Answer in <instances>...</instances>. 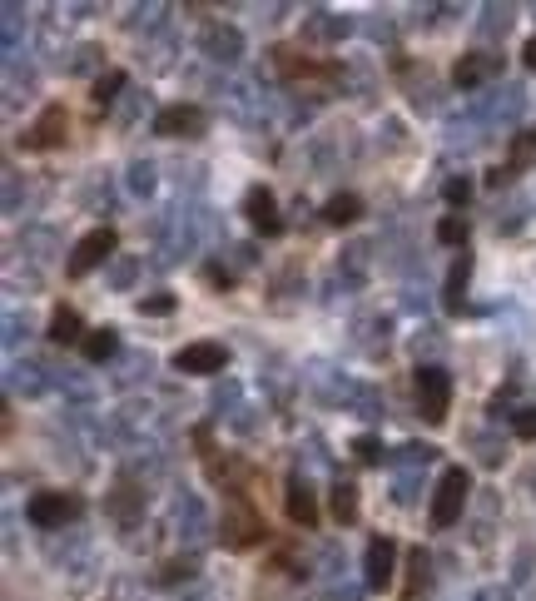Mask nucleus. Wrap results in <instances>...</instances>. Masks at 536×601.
<instances>
[{"mask_svg":"<svg viewBox=\"0 0 536 601\" xmlns=\"http://www.w3.org/2000/svg\"><path fill=\"white\" fill-rule=\"evenodd\" d=\"M219 537H224L229 552H249V547H259L268 537L264 512L254 507V497L244 487H224V532Z\"/></svg>","mask_w":536,"mask_h":601,"instance_id":"nucleus-1","label":"nucleus"},{"mask_svg":"<svg viewBox=\"0 0 536 601\" xmlns=\"http://www.w3.org/2000/svg\"><path fill=\"white\" fill-rule=\"evenodd\" d=\"M412 393H417V413H422L432 428H442L447 413H452V373H447V368H417Z\"/></svg>","mask_w":536,"mask_h":601,"instance_id":"nucleus-2","label":"nucleus"},{"mask_svg":"<svg viewBox=\"0 0 536 601\" xmlns=\"http://www.w3.org/2000/svg\"><path fill=\"white\" fill-rule=\"evenodd\" d=\"M467 492H472L467 467H447V472L437 477V492H432V527H437V532H442V527H452V522L462 517Z\"/></svg>","mask_w":536,"mask_h":601,"instance_id":"nucleus-3","label":"nucleus"},{"mask_svg":"<svg viewBox=\"0 0 536 601\" xmlns=\"http://www.w3.org/2000/svg\"><path fill=\"white\" fill-rule=\"evenodd\" d=\"M85 512V497L80 492H35L30 502H25V517L35 522V527H65V522H75Z\"/></svg>","mask_w":536,"mask_h":601,"instance_id":"nucleus-4","label":"nucleus"},{"mask_svg":"<svg viewBox=\"0 0 536 601\" xmlns=\"http://www.w3.org/2000/svg\"><path fill=\"white\" fill-rule=\"evenodd\" d=\"M70 140V110L65 105H45L40 115H35V125L20 135V150H60Z\"/></svg>","mask_w":536,"mask_h":601,"instance_id":"nucleus-5","label":"nucleus"},{"mask_svg":"<svg viewBox=\"0 0 536 601\" xmlns=\"http://www.w3.org/2000/svg\"><path fill=\"white\" fill-rule=\"evenodd\" d=\"M115 249H120V234H115L110 224H105V229H90V234L75 244V254H70L65 274H70V279H85V274H90V269H100Z\"/></svg>","mask_w":536,"mask_h":601,"instance_id":"nucleus-6","label":"nucleus"},{"mask_svg":"<svg viewBox=\"0 0 536 601\" xmlns=\"http://www.w3.org/2000/svg\"><path fill=\"white\" fill-rule=\"evenodd\" d=\"M154 135H164V140H199V135H209V115L199 105H164L154 115Z\"/></svg>","mask_w":536,"mask_h":601,"instance_id":"nucleus-7","label":"nucleus"},{"mask_svg":"<svg viewBox=\"0 0 536 601\" xmlns=\"http://www.w3.org/2000/svg\"><path fill=\"white\" fill-rule=\"evenodd\" d=\"M174 368L179 373H199V378H209V373H224L229 368V348L224 343H184L179 353H174Z\"/></svg>","mask_w":536,"mask_h":601,"instance_id":"nucleus-8","label":"nucleus"},{"mask_svg":"<svg viewBox=\"0 0 536 601\" xmlns=\"http://www.w3.org/2000/svg\"><path fill=\"white\" fill-rule=\"evenodd\" d=\"M244 214H249V224L259 229V234H283V214H278V199H273V189L264 184H254L249 194H244Z\"/></svg>","mask_w":536,"mask_h":601,"instance_id":"nucleus-9","label":"nucleus"},{"mask_svg":"<svg viewBox=\"0 0 536 601\" xmlns=\"http://www.w3.org/2000/svg\"><path fill=\"white\" fill-rule=\"evenodd\" d=\"M283 512H288V522L293 527H318V497H313V487L303 482V477H288V492H283Z\"/></svg>","mask_w":536,"mask_h":601,"instance_id":"nucleus-10","label":"nucleus"},{"mask_svg":"<svg viewBox=\"0 0 536 601\" xmlns=\"http://www.w3.org/2000/svg\"><path fill=\"white\" fill-rule=\"evenodd\" d=\"M393 562H398V542L393 537H373L368 542V587L373 592L393 587Z\"/></svg>","mask_w":536,"mask_h":601,"instance_id":"nucleus-11","label":"nucleus"},{"mask_svg":"<svg viewBox=\"0 0 536 601\" xmlns=\"http://www.w3.org/2000/svg\"><path fill=\"white\" fill-rule=\"evenodd\" d=\"M273 65H278L288 80H333V75H338L333 65H318V60L298 55L293 45H278V50H273Z\"/></svg>","mask_w":536,"mask_h":601,"instance_id":"nucleus-12","label":"nucleus"},{"mask_svg":"<svg viewBox=\"0 0 536 601\" xmlns=\"http://www.w3.org/2000/svg\"><path fill=\"white\" fill-rule=\"evenodd\" d=\"M487 75H497V55H482V50H477V55H462V60H457V70H452V80H457L462 90L482 85Z\"/></svg>","mask_w":536,"mask_h":601,"instance_id":"nucleus-13","label":"nucleus"},{"mask_svg":"<svg viewBox=\"0 0 536 601\" xmlns=\"http://www.w3.org/2000/svg\"><path fill=\"white\" fill-rule=\"evenodd\" d=\"M50 343H85V323H80V313L75 308H55V318H50Z\"/></svg>","mask_w":536,"mask_h":601,"instance_id":"nucleus-14","label":"nucleus"},{"mask_svg":"<svg viewBox=\"0 0 536 601\" xmlns=\"http://www.w3.org/2000/svg\"><path fill=\"white\" fill-rule=\"evenodd\" d=\"M467 269H472V259L462 254V259L452 264V274H447V294H442V308H447V313H462V289H467Z\"/></svg>","mask_w":536,"mask_h":601,"instance_id":"nucleus-15","label":"nucleus"},{"mask_svg":"<svg viewBox=\"0 0 536 601\" xmlns=\"http://www.w3.org/2000/svg\"><path fill=\"white\" fill-rule=\"evenodd\" d=\"M358 214H363V199H358V194H333V199L323 204V219H328V224H353Z\"/></svg>","mask_w":536,"mask_h":601,"instance_id":"nucleus-16","label":"nucleus"},{"mask_svg":"<svg viewBox=\"0 0 536 601\" xmlns=\"http://www.w3.org/2000/svg\"><path fill=\"white\" fill-rule=\"evenodd\" d=\"M80 348H85V358H90V363H105V358L120 348V338H115V328H90Z\"/></svg>","mask_w":536,"mask_h":601,"instance_id":"nucleus-17","label":"nucleus"},{"mask_svg":"<svg viewBox=\"0 0 536 601\" xmlns=\"http://www.w3.org/2000/svg\"><path fill=\"white\" fill-rule=\"evenodd\" d=\"M407 572H412V577H407L402 601H417V597H422V587H427V557H422V547H412V552H407Z\"/></svg>","mask_w":536,"mask_h":601,"instance_id":"nucleus-18","label":"nucleus"},{"mask_svg":"<svg viewBox=\"0 0 536 601\" xmlns=\"http://www.w3.org/2000/svg\"><path fill=\"white\" fill-rule=\"evenodd\" d=\"M333 517H338V522H358V487H353V482H338V487H333Z\"/></svg>","mask_w":536,"mask_h":601,"instance_id":"nucleus-19","label":"nucleus"},{"mask_svg":"<svg viewBox=\"0 0 536 601\" xmlns=\"http://www.w3.org/2000/svg\"><path fill=\"white\" fill-rule=\"evenodd\" d=\"M139 497H144V492L134 487L130 477H120V492H115V502H110V512H115L120 522H134V502H139Z\"/></svg>","mask_w":536,"mask_h":601,"instance_id":"nucleus-20","label":"nucleus"},{"mask_svg":"<svg viewBox=\"0 0 536 601\" xmlns=\"http://www.w3.org/2000/svg\"><path fill=\"white\" fill-rule=\"evenodd\" d=\"M536 159V130H522L517 140H512V159H507V169L517 174V169H527Z\"/></svg>","mask_w":536,"mask_h":601,"instance_id":"nucleus-21","label":"nucleus"},{"mask_svg":"<svg viewBox=\"0 0 536 601\" xmlns=\"http://www.w3.org/2000/svg\"><path fill=\"white\" fill-rule=\"evenodd\" d=\"M437 239H442V244H467V219H462V214H442Z\"/></svg>","mask_w":536,"mask_h":601,"instance_id":"nucleus-22","label":"nucleus"},{"mask_svg":"<svg viewBox=\"0 0 536 601\" xmlns=\"http://www.w3.org/2000/svg\"><path fill=\"white\" fill-rule=\"evenodd\" d=\"M120 85H125V70H110L105 80H95V105L105 110V105L115 100V90H120Z\"/></svg>","mask_w":536,"mask_h":601,"instance_id":"nucleus-23","label":"nucleus"},{"mask_svg":"<svg viewBox=\"0 0 536 601\" xmlns=\"http://www.w3.org/2000/svg\"><path fill=\"white\" fill-rule=\"evenodd\" d=\"M512 433H517L522 443H536V408H522V413H512Z\"/></svg>","mask_w":536,"mask_h":601,"instance_id":"nucleus-24","label":"nucleus"},{"mask_svg":"<svg viewBox=\"0 0 536 601\" xmlns=\"http://www.w3.org/2000/svg\"><path fill=\"white\" fill-rule=\"evenodd\" d=\"M353 452H358V462H368V467L383 462V443H378V438H353Z\"/></svg>","mask_w":536,"mask_h":601,"instance_id":"nucleus-25","label":"nucleus"},{"mask_svg":"<svg viewBox=\"0 0 536 601\" xmlns=\"http://www.w3.org/2000/svg\"><path fill=\"white\" fill-rule=\"evenodd\" d=\"M442 194H447V204H467L472 184H467V179H447V189H442Z\"/></svg>","mask_w":536,"mask_h":601,"instance_id":"nucleus-26","label":"nucleus"},{"mask_svg":"<svg viewBox=\"0 0 536 601\" xmlns=\"http://www.w3.org/2000/svg\"><path fill=\"white\" fill-rule=\"evenodd\" d=\"M174 308V299L169 294H154V299H139V313H169Z\"/></svg>","mask_w":536,"mask_h":601,"instance_id":"nucleus-27","label":"nucleus"},{"mask_svg":"<svg viewBox=\"0 0 536 601\" xmlns=\"http://www.w3.org/2000/svg\"><path fill=\"white\" fill-rule=\"evenodd\" d=\"M522 55H527V65H532V70H536V35H532V40H527V50H522Z\"/></svg>","mask_w":536,"mask_h":601,"instance_id":"nucleus-28","label":"nucleus"}]
</instances>
